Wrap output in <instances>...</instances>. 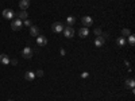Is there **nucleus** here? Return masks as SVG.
I'll list each match as a JSON object with an SVG mask.
<instances>
[{
	"mask_svg": "<svg viewBox=\"0 0 135 101\" xmlns=\"http://www.w3.org/2000/svg\"><path fill=\"white\" fill-rule=\"evenodd\" d=\"M22 27H23V22L20 19H12V22H11V28L14 31H19Z\"/></svg>",
	"mask_w": 135,
	"mask_h": 101,
	"instance_id": "obj_1",
	"label": "nucleus"
},
{
	"mask_svg": "<svg viewBox=\"0 0 135 101\" xmlns=\"http://www.w3.org/2000/svg\"><path fill=\"white\" fill-rule=\"evenodd\" d=\"M64 35H65V38H73L74 37V30H73V27L72 26H66V27H64Z\"/></svg>",
	"mask_w": 135,
	"mask_h": 101,
	"instance_id": "obj_2",
	"label": "nucleus"
},
{
	"mask_svg": "<svg viewBox=\"0 0 135 101\" xmlns=\"http://www.w3.org/2000/svg\"><path fill=\"white\" fill-rule=\"evenodd\" d=\"M32 54H34V50L27 46V47L23 49V51H22V57H23L25 59H30V58L32 57Z\"/></svg>",
	"mask_w": 135,
	"mask_h": 101,
	"instance_id": "obj_3",
	"label": "nucleus"
},
{
	"mask_svg": "<svg viewBox=\"0 0 135 101\" xmlns=\"http://www.w3.org/2000/svg\"><path fill=\"white\" fill-rule=\"evenodd\" d=\"M14 16H15V12H14L12 9H9V8H6V9L3 11V18H4V19L12 20V19H14Z\"/></svg>",
	"mask_w": 135,
	"mask_h": 101,
	"instance_id": "obj_4",
	"label": "nucleus"
},
{
	"mask_svg": "<svg viewBox=\"0 0 135 101\" xmlns=\"http://www.w3.org/2000/svg\"><path fill=\"white\" fill-rule=\"evenodd\" d=\"M51 30H53L54 32L60 34V32L64 31V26H62V23H60V22H54V23L51 24Z\"/></svg>",
	"mask_w": 135,
	"mask_h": 101,
	"instance_id": "obj_5",
	"label": "nucleus"
},
{
	"mask_svg": "<svg viewBox=\"0 0 135 101\" xmlns=\"http://www.w3.org/2000/svg\"><path fill=\"white\" fill-rule=\"evenodd\" d=\"M81 23L84 24V27H91V26L93 24V19H92L91 16H83Z\"/></svg>",
	"mask_w": 135,
	"mask_h": 101,
	"instance_id": "obj_6",
	"label": "nucleus"
},
{
	"mask_svg": "<svg viewBox=\"0 0 135 101\" xmlns=\"http://www.w3.org/2000/svg\"><path fill=\"white\" fill-rule=\"evenodd\" d=\"M104 43H105V38H104L103 35H99V37L95 39V46H96V47H103Z\"/></svg>",
	"mask_w": 135,
	"mask_h": 101,
	"instance_id": "obj_7",
	"label": "nucleus"
},
{
	"mask_svg": "<svg viewBox=\"0 0 135 101\" xmlns=\"http://www.w3.org/2000/svg\"><path fill=\"white\" fill-rule=\"evenodd\" d=\"M37 44H38V46H46V44H47V39H46V37L38 35V37H37Z\"/></svg>",
	"mask_w": 135,
	"mask_h": 101,
	"instance_id": "obj_8",
	"label": "nucleus"
},
{
	"mask_svg": "<svg viewBox=\"0 0 135 101\" xmlns=\"http://www.w3.org/2000/svg\"><path fill=\"white\" fill-rule=\"evenodd\" d=\"M39 32H41V30H39L37 26H31V27H30V35H31V37H35V38H37L38 35H41Z\"/></svg>",
	"mask_w": 135,
	"mask_h": 101,
	"instance_id": "obj_9",
	"label": "nucleus"
},
{
	"mask_svg": "<svg viewBox=\"0 0 135 101\" xmlns=\"http://www.w3.org/2000/svg\"><path fill=\"white\" fill-rule=\"evenodd\" d=\"M28 7H30V0H20V2H19V8L26 11Z\"/></svg>",
	"mask_w": 135,
	"mask_h": 101,
	"instance_id": "obj_10",
	"label": "nucleus"
},
{
	"mask_svg": "<svg viewBox=\"0 0 135 101\" xmlns=\"http://www.w3.org/2000/svg\"><path fill=\"white\" fill-rule=\"evenodd\" d=\"M25 78L27 81H34L35 80V72H26L25 73Z\"/></svg>",
	"mask_w": 135,
	"mask_h": 101,
	"instance_id": "obj_11",
	"label": "nucleus"
},
{
	"mask_svg": "<svg viewBox=\"0 0 135 101\" xmlns=\"http://www.w3.org/2000/svg\"><path fill=\"white\" fill-rule=\"evenodd\" d=\"M78 35H80V38H86L89 35V30L88 27H83L80 31H78Z\"/></svg>",
	"mask_w": 135,
	"mask_h": 101,
	"instance_id": "obj_12",
	"label": "nucleus"
},
{
	"mask_svg": "<svg viewBox=\"0 0 135 101\" xmlns=\"http://www.w3.org/2000/svg\"><path fill=\"white\" fill-rule=\"evenodd\" d=\"M126 43H127V39H126L124 37H119V38L116 39V44H118L119 47H123Z\"/></svg>",
	"mask_w": 135,
	"mask_h": 101,
	"instance_id": "obj_13",
	"label": "nucleus"
},
{
	"mask_svg": "<svg viewBox=\"0 0 135 101\" xmlns=\"http://www.w3.org/2000/svg\"><path fill=\"white\" fill-rule=\"evenodd\" d=\"M28 18V14H27V11H25V9H22L20 12L18 14V19H20V20H26Z\"/></svg>",
	"mask_w": 135,
	"mask_h": 101,
	"instance_id": "obj_14",
	"label": "nucleus"
},
{
	"mask_svg": "<svg viewBox=\"0 0 135 101\" xmlns=\"http://www.w3.org/2000/svg\"><path fill=\"white\" fill-rule=\"evenodd\" d=\"M0 62H2L3 65H8L11 61H9V58H8V55H6V54H0Z\"/></svg>",
	"mask_w": 135,
	"mask_h": 101,
	"instance_id": "obj_15",
	"label": "nucleus"
},
{
	"mask_svg": "<svg viewBox=\"0 0 135 101\" xmlns=\"http://www.w3.org/2000/svg\"><path fill=\"white\" fill-rule=\"evenodd\" d=\"M66 23H68V26H72V27H73V24L76 23L74 16H68V18H66Z\"/></svg>",
	"mask_w": 135,
	"mask_h": 101,
	"instance_id": "obj_16",
	"label": "nucleus"
},
{
	"mask_svg": "<svg viewBox=\"0 0 135 101\" xmlns=\"http://www.w3.org/2000/svg\"><path fill=\"white\" fill-rule=\"evenodd\" d=\"M134 86H135V81H134V78H130V80H127V81H126V88L132 89Z\"/></svg>",
	"mask_w": 135,
	"mask_h": 101,
	"instance_id": "obj_17",
	"label": "nucleus"
},
{
	"mask_svg": "<svg viewBox=\"0 0 135 101\" xmlns=\"http://www.w3.org/2000/svg\"><path fill=\"white\" fill-rule=\"evenodd\" d=\"M130 35H131V30L130 28H123L122 30V37L126 38V37H130Z\"/></svg>",
	"mask_w": 135,
	"mask_h": 101,
	"instance_id": "obj_18",
	"label": "nucleus"
},
{
	"mask_svg": "<svg viewBox=\"0 0 135 101\" xmlns=\"http://www.w3.org/2000/svg\"><path fill=\"white\" fill-rule=\"evenodd\" d=\"M128 43L131 44V46H134V44H135V37L132 35V34H131V35L128 37Z\"/></svg>",
	"mask_w": 135,
	"mask_h": 101,
	"instance_id": "obj_19",
	"label": "nucleus"
},
{
	"mask_svg": "<svg viewBox=\"0 0 135 101\" xmlns=\"http://www.w3.org/2000/svg\"><path fill=\"white\" fill-rule=\"evenodd\" d=\"M23 26L31 27V26H32V24H31V20H30V19H26V20H23Z\"/></svg>",
	"mask_w": 135,
	"mask_h": 101,
	"instance_id": "obj_20",
	"label": "nucleus"
},
{
	"mask_svg": "<svg viewBox=\"0 0 135 101\" xmlns=\"http://www.w3.org/2000/svg\"><path fill=\"white\" fill-rule=\"evenodd\" d=\"M42 75H43V70L42 69H39V70L35 72V77H42Z\"/></svg>",
	"mask_w": 135,
	"mask_h": 101,
	"instance_id": "obj_21",
	"label": "nucleus"
},
{
	"mask_svg": "<svg viewBox=\"0 0 135 101\" xmlns=\"http://www.w3.org/2000/svg\"><path fill=\"white\" fill-rule=\"evenodd\" d=\"M95 34L99 37V35H101V34H103V31H101V28H99V27H97V28H95Z\"/></svg>",
	"mask_w": 135,
	"mask_h": 101,
	"instance_id": "obj_22",
	"label": "nucleus"
},
{
	"mask_svg": "<svg viewBox=\"0 0 135 101\" xmlns=\"http://www.w3.org/2000/svg\"><path fill=\"white\" fill-rule=\"evenodd\" d=\"M88 75H89V74H88L86 72H84V73H81V78H86Z\"/></svg>",
	"mask_w": 135,
	"mask_h": 101,
	"instance_id": "obj_23",
	"label": "nucleus"
},
{
	"mask_svg": "<svg viewBox=\"0 0 135 101\" xmlns=\"http://www.w3.org/2000/svg\"><path fill=\"white\" fill-rule=\"evenodd\" d=\"M65 53H66V51H65L64 49H61V50H60V54H61V55H65Z\"/></svg>",
	"mask_w": 135,
	"mask_h": 101,
	"instance_id": "obj_24",
	"label": "nucleus"
},
{
	"mask_svg": "<svg viewBox=\"0 0 135 101\" xmlns=\"http://www.w3.org/2000/svg\"><path fill=\"white\" fill-rule=\"evenodd\" d=\"M9 63H12V65H16V63H18V61H16V59H12V61H11Z\"/></svg>",
	"mask_w": 135,
	"mask_h": 101,
	"instance_id": "obj_25",
	"label": "nucleus"
},
{
	"mask_svg": "<svg viewBox=\"0 0 135 101\" xmlns=\"http://www.w3.org/2000/svg\"><path fill=\"white\" fill-rule=\"evenodd\" d=\"M8 101H14V100H8Z\"/></svg>",
	"mask_w": 135,
	"mask_h": 101,
	"instance_id": "obj_26",
	"label": "nucleus"
}]
</instances>
